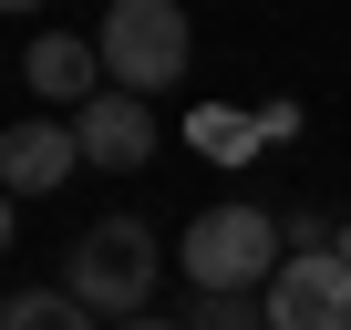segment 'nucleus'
I'll use <instances>...</instances> for the list:
<instances>
[{
    "label": "nucleus",
    "instance_id": "nucleus-12",
    "mask_svg": "<svg viewBox=\"0 0 351 330\" xmlns=\"http://www.w3.org/2000/svg\"><path fill=\"white\" fill-rule=\"evenodd\" d=\"M114 330H186V320H114Z\"/></svg>",
    "mask_w": 351,
    "mask_h": 330
},
{
    "label": "nucleus",
    "instance_id": "nucleus-8",
    "mask_svg": "<svg viewBox=\"0 0 351 330\" xmlns=\"http://www.w3.org/2000/svg\"><path fill=\"white\" fill-rule=\"evenodd\" d=\"M0 330H93V309L73 289H21L11 309H0Z\"/></svg>",
    "mask_w": 351,
    "mask_h": 330
},
{
    "label": "nucleus",
    "instance_id": "nucleus-4",
    "mask_svg": "<svg viewBox=\"0 0 351 330\" xmlns=\"http://www.w3.org/2000/svg\"><path fill=\"white\" fill-rule=\"evenodd\" d=\"M258 299H269V330H351V268L330 248H289Z\"/></svg>",
    "mask_w": 351,
    "mask_h": 330
},
{
    "label": "nucleus",
    "instance_id": "nucleus-9",
    "mask_svg": "<svg viewBox=\"0 0 351 330\" xmlns=\"http://www.w3.org/2000/svg\"><path fill=\"white\" fill-rule=\"evenodd\" d=\"M186 330H269V299L258 289H197V320Z\"/></svg>",
    "mask_w": 351,
    "mask_h": 330
},
{
    "label": "nucleus",
    "instance_id": "nucleus-11",
    "mask_svg": "<svg viewBox=\"0 0 351 330\" xmlns=\"http://www.w3.org/2000/svg\"><path fill=\"white\" fill-rule=\"evenodd\" d=\"M11 207H21V196H11V186H0V248H11Z\"/></svg>",
    "mask_w": 351,
    "mask_h": 330
},
{
    "label": "nucleus",
    "instance_id": "nucleus-7",
    "mask_svg": "<svg viewBox=\"0 0 351 330\" xmlns=\"http://www.w3.org/2000/svg\"><path fill=\"white\" fill-rule=\"evenodd\" d=\"M21 83H32L52 114H83V103L104 93V52H93V42H73V31H42V42H32V62H21Z\"/></svg>",
    "mask_w": 351,
    "mask_h": 330
},
{
    "label": "nucleus",
    "instance_id": "nucleus-2",
    "mask_svg": "<svg viewBox=\"0 0 351 330\" xmlns=\"http://www.w3.org/2000/svg\"><path fill=\"white\" fill-rule=\"evenodd\" d=\"M155 227L145 217H104V227H83L73 238V268H62V289L93 309V320H145V299H155Z\"/></svg>",
    "mask_w": 351,
    "mask_h": 330
},
{
    "label": "nucleus",
    "instance_id": "nucleus-3",
    "mask_svg": "<svg viewBox=\"0 0 351 330\" xmlns=\"http://www.w3.org/2000/svg\"><path fill=\"white\" fill-rule=\"evenodd\" d=\"M186 279L197 289H269L279 279V258H289V227L269 217V207H248V196H228V207H207L197 227H186Z\"/></svg>",
    "mask_w": 351,
    "mask_h": 330
},
{
    "label": "nucleus",
    "instance_id": "nucleus-6",
    "mask_svg": "<svg viewBox=\"0 0 351 330\" xmlns=\"http://www.w3.org/2000/svg\"><path fill=\"white\" fill-rule=\"evenodd\" d=\"M73 134H83V165H104V176H134V165L155 155V114H145V93H114V83L73 114Z\"/></svg>",
    "mask_w": 351,
    "mask_h": 330
},
{
    "label": "nucleus",
    "instance_id": "nucleus-13",
    "mask_svg": "<svg viewBox=\"0 0 351 330\" xmlns=\"http://www.w3.org/2000/svg\"><path fill=\"white\" fill-rule=\"evenodd\" d=\"M330 258H341V268H351V227H341V238H330Z\"/></svg>",
    "mask_w": 351,
    "mask_h": 330
},
{
    "label": "nucleus",
    "instance_id": "nucleus-1",
    "mask_svg": "<svg viewBox=\"0 0 351 330\" xmlns=\"http://www.w3.org/2000/svg\"><path fill=\"white\" fill-rule=\"evenodd\" d=\"M104 83L114 93H165V83H186L197 62V31H186V0H104Z\"/></svg>",
    "mask_w": 351,
    "mask_h": 330
},
{
    "label": "nucleus",
    "instance_id": "nucleus-14",
    "mask_svg": "<svg viewBox=\"0 0 351 330\" xmlns=\"http://www.w3.org/2000/svg\"><path fill=\"white\" fill-rule=\"evenodd\" d=\"M0 11H42V0H0Z\"/></svg>",
    "mask_w": 351,
    "mask_h": 330
},
{
    "label": "nucleus",
    "instance_id": "nucleus-10",
    "mask_svg": "<svg viewBox=\"0 0 351 330\" xmlns=\"http://www.w3.org/2000/svg\"><path fill=\"white\" fill-rule=\"evenodd\" d=\"M197 144H207V155H248V144H258V124H238V114H217V103H207V114H197Z\"/></svg>",
    "mask_w": 351,
    "mask_h": 330
},
{
    "label": "nucleus",
    "instance_id": "nucleus-5",
    "mask_svg": "<svg viewBox=\"0 0 351 330\" xmlns=\"http://www.w3.org/2000/svg\"><path fill=\"white\" fill-rule=\"evenodd\" d=\"M62 176H83V134L62 114H32V124L0 134V186H11V196H52Z\"/></svg>",
    "mask_w": 351,
    "mask_h": 330
}]
</instances>
